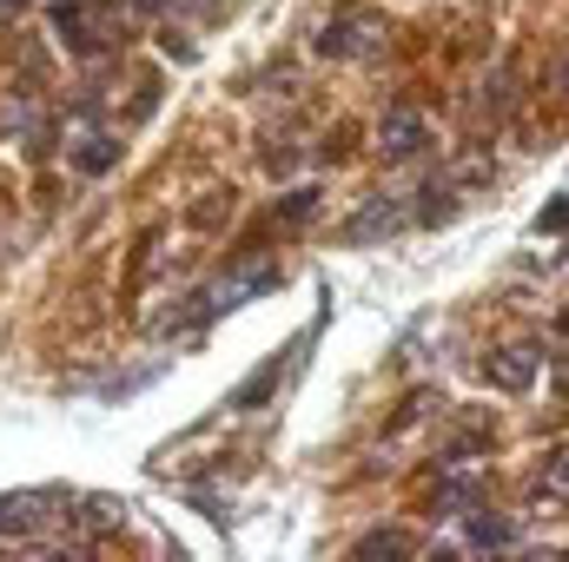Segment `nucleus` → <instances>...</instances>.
Wrapping results in <instances>:
<instances>
[{"mask_svg": "<svg viewBox=\"0 0 569 562\" xmlns=\"http://www.w3.org/2000/svg\"><path fill=\"white\" fill-rule=\"evenodd\" d=\"M40 516H47V510H40L33 496H7V503H0V536H13V530L27 536V530H40Z\"/></svg>", "mask_w": 569, "mask_h": 562, "instance_id": "7", "label": "nucleus"}, {"mask_svg": "<svg viewBox=\"0 0 569 562\" xmlns=\"http://www.w3.org/2000/svg\"><path fill=\"white\" fill-rule=\"evenodd\" d=\"M483 378H490L497 391H530V378H537V344H517V351L490 358V364H483Z\"/></svg>", "mask_w": 569, "mask_h": 562, "instance_id": "4", "label": "nucleus"}, {"mask_svg": "<svg viewBox=\"0 0 569 562\" xmlns=\"http://www.w3.org/2000/svg\"><path fill=\"white\" fill-rule=\"evenodd\" d=\"M371 33H378V27H371V20H331V27H325V40H318V47H325V53H371V47H378V40H371Z\"/></svg>", "mask_w": 569, "mask_h": 562, "instance_id": "6", "label": "nucleus"}, {"mask_svg": "<svg viewBox=\"0 0 569 562\" xmlns=\"http://www.w3.org/2000/svg\"><path fill=\"white\" fill-rule=\"evenodd\" d=\"M53 27H60V40L87 60V53H107V47L127 33V13H120V7H100V0H60V7H53Z\"/></svg>", "mask_w": 569, "mask_h": 562, "instance_id": "1", "label": "nucleus"}, {"mask_svg": "<svg viewBox=\"0 0 569 562\" xmlns=\"http://www.w3.org/2000/svg\"><path fill=\"white\" fill-rule=\"evenodd\" d=\"M385 152H391V159H411V152H425V120H418L411 107H398V113L385 120Z\"/></svg>", "mask_w": 569, "mask_h": 562, "instance_id": "5", "label": "nucleus"}, {"mask_svg": "<svg viewBox=\"0 0 569 562\" xmlns=\"http://www.w3.org/2000/svg\"><path fill=\"white\" fill-rule=\"evenodd\" d=\"M272 284H279L272 265H246V272H232V279H219L206 291V311H199V318H212V311H226V304H246V298H259V291H272Z\"/></svg>", "mask_w": 569, "mask_h": 562, "instance_id": "2", "label": "nucleus"}, {"mask_svg": "<svg viewBox=\"0 0 569 562\" xmlns=\"http://www.w3.org/2000/svg\"><path fill=\"white\" fill-rule=\"evenodd\" d=\"M398 225H405V205H398V199H371V205L345 225V239H351V245H371V239H391Z\"/></svg>", "mask_w": 569, "mask_h": 562, "instance_id": "3", "label": "nucleus"}, {"mask_svg": "<svg viewBox=\"0 0 569 562\" xmlns=\"http://www.w3.org/2000/svg\"><path fill=\"white\" fill-rule=\"evenodd\" d=\"M279 358H272V364H266V371H259V378H252V384H246V391H239V398H232V404H239V411H252V404H259V398H266V391H272V384H279Z\"/></svg>", "mask_w": 569, "mask_h": 562, "instance_id": "10", "label": "nucleus"}, {"mask_svg": "<svg viewBox=\"0 0 569 562\" xmlns=\"http://www.w3.org/2000/svg\"><path fill=\"white\" fill-rule=\"evenodd\" d=\"M470 543L503 550V543H510V523H503V516H477V523H470Z\"/></svg>", "mask_w": 569, "mask_h": 562, "instance_id": "9", "label": "nucleus"}, {"mask_svg": "<svg viewBox=\"0 0 569 562\" xmlns=\"http://www.w3.org/2000/svg\"><path fill=\"white\" fill-rule=\"evenodd\" d=\"M120 159V140H107V133H87V145H73V165L80 172H107Z\"/></svg>", "mask_w": 569, "mask_h": 562, "instance_id": "8", "label": "nucleus"}, {"mask_svg": "<svg viewBox=\"0 0 569 562\" xmlns=\"http://www.w3.org/2000/svg\"><path fill=\"white\" fill-rule=\"evenodd\" d=\"M20 7H27V0H0V20H13V13H20Z\"/></svg>", "mask_w": 569, "mask_h": 562, "instance_id": "11", "label": "nucleus"}]
</instances>
